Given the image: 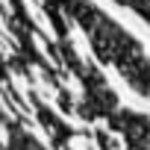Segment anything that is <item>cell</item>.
I'll return each instance as SVG.
<instances>
[{"label":"cell","instance_id":"6da1fadb","mask_svg":"<svg viewBox=\"0 0 150 150\" xmlns=\"http://www.w3.org/2000/svg\"><path fill=\"white\" fill-rule=\"evenodd\" d=\"M9 150H41V147L21 129H9Z\"/></svg>","mask_w":150,"mask_h":150}]
</instances>
